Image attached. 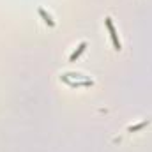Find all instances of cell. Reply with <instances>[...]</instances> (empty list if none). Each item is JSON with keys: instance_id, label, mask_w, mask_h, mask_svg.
<instances>
[{"instance_id": "1", "label": "cell", "mask_w": 152, "mask_h": 152, "mask_svg": "<svg viewBox=\"0 0 152 152\" xmlns=\"http://www.w3.org/2000/svg\"><path fill=\"white\" fill-rule=\"evenodd\" d=\"M104 23H106L108 32H110V37H112V42H113V48L117 50V51H120V50H122V42H120L118 36H117V30H115V27H113L112 18H110V16H106V18H104Z\"/></svg>"}, {"instance_id": "2", "label": "cell", "mask_w": 152, "mask_h": 152, "mask_svg": "<svg viewBox=\"0 0 152 152\" xmlns=\"http://www.w3.org/2000/svg\"><path fill=\"white\" fill-rule=\"evenodd\" d=\"M85 48H87V42H85V41H83V42H80L78 50H75V51H73V53L69 55V62H75L76 58H78V57H80V55H81V53L85 51Z\"/></svg>"}, {"instance_id": "3", "label": "cell", "mask_w": 152, "mask_h": 152, "mask_svg": "<svg viewBox=\"0 0 152 152\" xmlns=\"http://www.w3.org/2000/svg\"><path fill=\"white\" fill-rule=\"evenodd\" d=\"M39 14L44 18V23H48L50 27H55V21H53V18H51L50 14H46V11H44L42 7H39Z\"/></svg>"}, {"instance_id": "4", "label": "cell", "mask_w": 152, "mask_h": 152, "mask_svg": "<svg viewBox=\"0 0 152 152\" xmlns=\"http://www.w3.org/2000/svg\"><path fill=\"white\" fill-rule=\"evenodd\" d=\"M147 124H149V122H147V120H143V122H140V124H136V126H131V127H129V131H131V133L140 131V129H142V127H145Z\"/></svg>"}]
</instances>
